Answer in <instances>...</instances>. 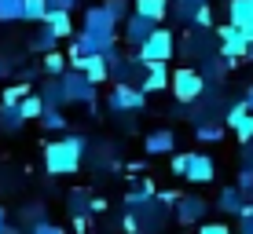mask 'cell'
Listing matches in <instances>:
<instances>
[{
  "label": "cell",
  "mask_w": 253,
  "mask_h": 234,
  "mask_svg": "<svg viewBox=\"0 0 253 234\" xmlns=\"http://www.w3.org/2000/svg\"><path fill=\"white\" fill-rule=\"evenodd\" d=\"M84 154H88V139L84 135H63V139L44 146V168L48 176H74L81 168Z\"/></svg>",
  "instance_id": "6da1fadb"
},
{
  "label": "cell",
  "mask_w": 253,
  "mask_h": 234,
  "mask_svg": "<svg viewBox=\"0 0 253 234\" xmlns=\"http://www.w3.org/2000/svg\"><path fill=\"white\" fill-rule=\"evenodd\" d=\"M172 51H176V37H172V30H154L151 37L143 40V44L136 48V63L139 66H151V63H169Z\"/></svg>",
  "instance_id": "7a4b0ae2"
},
{
  "label": "cell",
  "mask_w": 253,
  "mask_h": 234,
  "mask_svg": "<svg viewBox=\"0 0 253 234\" xmlns=\"http://www.w3.org/2000/svg\"><path fill=\"white\" fill-rule=\"evenodd\" d=\"M169 88L176 95V102H198L206 92V77L195 70V66H180V70H172L169 77Z\"/></svg>",
  "instance_id": "3957f363"
},
{
  "label": "cell",
  "mask_w": 253,
  "mask_h": 234,
  "mask_svg": "<svg viewBox=\"0 0 253 234\" xmlns=\"http://www.w3.org/2000/svg\"><path fill=\"white\" fill-rule=\"evenodd\" d=\"M59 88H63V99H66V102L95 106V99H99V88H95L84 73H77V70H66L63 77H59Z\"/></svg>",
  "instance_id": "277c9868"
},
{
  "label": "cell",
  "mask_w": 253,
  "mask_h": 234,
  "mask_svg": "<svg viewBox=\"0 0 253 234\" xmlns=\"http://www.w3.org/2000/svg\"><path fill=\"white\" fill-rule=\"evenodd\" d=\"M147 106V95L136 88V84H114L107 95V110L110 114H139Z\"/></svg>",
  "instance_id": "5b68a950"
},
{
  "label": "cell",
  "mask_w": 253,
  "mask_h": 234,
  "mask_svg": "<svg viewBox=\"0 0 253 234\" xmlns=\"http://www.w3.org/2000/svg\"><path fill=\"white\" fill-rule=\"evenodd\" d=\"M220 125H228L239 143H250V139H253V114H250V106H246L242 99L228 106V114L220 117Z\"/></svg>",
  "instance_id": "8992f818"
},
{
  "label": "cell",
  "mask_w": 253,
  "mask_h": 234,
  "mask_svg": "<svg viewBox=\"0 0 253 234\" xmlns=\"http://www.w3.org/2000/svg\"><path fill=\"white\" fill-rule=\"evenodd\" d=\"M81 33H95V37H118V22L103 11V4L84 7L81 15Z\"/></svg>",
  "instance_id": "52a82bcc"
},
{
  "label": "cell",
  "mask_w": 253,
  "mask_h": 234,
  "mask_svg": "<svg viewBox=\"0 0 253 234\" xmlns=\"http://www.w3.org/2000/svg\"><path fill=\"white\" fill-rule=\"evenodd\" d=\"M216 37H220V59L224 63H239V59H246V37H242L239 30H235V26L228 22V26H220V30H216Z\"/></svg>",
  "instance_id": "ba28073f"
},
{
  "label": "cell",
  "mask_w": 253,
  "mask_h": 234,
  "mask_svg": "<svg viewBox=\"0 0 253 234\" xmlns=\"http://www.w3.org/2000/svg\"><path fill=\"white\" fill-rule=\"evenodd\" d=\"M184 179L187 183H198V187H206V183H213L216 179V161L209 158V154H191L187 158V172H184Z\"/></svg>",
  "instance_id": "9c48e42d"
},
{
  "label": "cell",
  "mask_w": 253,
  "mask_h": 234,
  "mask_svg": "<svg viewBox=\"0 0 253 234\" xmlns=\"http://www.w3.org/2000/svg\"><path fill=\"white\" fill-rule=\"evenodd\" d=\"M143 95H158L169 88V63H151V66H143V77H139V84H136Z\"/></svg>",
  "instance_id": "30bf717a"
},
{
  "label": "cell",
  "mask_w": 253,
  "mask_h": 234,
  "mask_svg": "<svg viewBox=\"0 0 253 234\" xmlns=\"http://www.w3.org/2000/svg\"><path fill=\"white\" fill-rule=\"evenodd\" d=\"M70 70L84 73V77L95 84V88L110 81V66H107V59H103V55H84V59H77V63H70Z\"/></svg>",
  "instance_id": "8fae6325"
},
{
  "label": "cell",
  "mask_w": 253,
  "mask_h": 234,
  "mask_svg": "<svg viewBox=\"0 0 253 234\" xmlns=\"http://www.w3.org/2000/svg\"><path fill=\"white\" fill-rule=\"evenodd\" d=\"M121 26H125V30H118V33H121V37H125L132 48H139V44H143V40L151 37L154 30H158V26H154L151 19H139V15H128V19L121 22Z\"/></svg>",
  "instance_id": "7c38bea8"
},
{
  "label": "cell",
  "mask_w": 253,
  "mask_h": 234,
  "mask_svg": "<svg viewBox=\"0 0 253 234\" xmlns=\"http://www.w3.org/2000/svg\"><path fill=\"white\" fill-rule=\"evenodd\" d=\"M209 205L202 201V198H176V220L184 223V227H191V223H202V216H206Z\"/></svg>",
  "instance_id": "4fadbf2b"
},
{
  "label": "cell",
  "mask_w": 253,
  "mask_h": 234,
  "mask_svg": "<svg viewBox=\"0 0 253 234\" xmlns=\"http://www.w3.org/2000/svg\"><path fill=\"white\" fill-rule=\"evenodd\" d=\"M172 146H176V135L169 132V128H154L151 135L143 139V150L151 154V158H162V154H172Z\"/></svg>",
  "instance_id": "5bb4252c"
},
{
  "label": "cell",
  "mask_w": 253,
  "mask_h": 234,
  "mask_svg": "<svg viewBox=\"0 0 253 234\" xmlns=\"http://www.w3.org/2000/svg\"><path fill=\"white\" fill-rule=\"evenodd\" d=\"M132 15L151 19L154 26H162V19L169 15V0H132Z\"/></svg>",
  "instance_id": "9a60e30c"
},
{
  "label": "cell",
  "mask_w": 253,
  "mask_h": 234,
  "mask_svg": "<svg viewBox=\"0 0 253 234\" xmlns=\"http://www.w3.org/2000/svg\"><path fill=\"white\" fill-rule=\"evenodd\" d=\"M41 26H48L59 40L74 37V19H70V11H51V7H48V15H44V22H41Z\"/></svg>",
  "instance_id": "2e32d148"
},
{
  "label": "cell",
  "mask_w": 253,
  "mask_h": 234,
  "mask_svg": "<svg viewBox=\"0 0 253 234\" xmlns=\"http://www.w3.org/2000/svg\"><path fill=\"white\" fill-rule=\"evenodd\" d=\"M228 22L235 30H242L246 22H253V0H228Z\"/></svg>",
  "instance_id": "e0dca14e"
},
{
  "label": "cell",
  "mask_w": 253,
  "mask_h": 234,
  "mask_svg": "<svg viewBox=\"0 0 253 234\" xmlns=\"http://www.w3.org/2000/svg\"><path fill=\"white\" fill-rule=\"evenodd\" d=\"M41 102H44V106H51V110H63L66 106V99H63V88H59V77H48L44 84H41Z\"/></svg>",
  "instance_id": "ac0fdd59"
},
{
  "label": "cell",
  "mask_w": 253,
  "mask_h": 234,
  "mask_svg": "<svg viewBox=\"0 0 253 234\" xmlns=\"http://www.w3.org/2000/svg\"><path fill=\"white\" fill-rule=\"evenodd\" d=\"M216 209L228 212V216H239L242 209H246V201H242V190H239V187H224V190H220V201H216Z\"/></svg>",
  "instance_id": "d6986e66"
},
{
  "label": "cell",
  "mask_w": 253,
  "mask_h": 234,
  "mask_svg": "<svg viewBox=\"0 0 253 234\" xmlns=\"http://www.w3.org/2000/svg\"><path fill=\"white\" fill-rule=\"evenodd\" d=\"M26 95H33V84L30 81H19V84H7L4 95H0V106H19Z\"/></svg>",
  "instance_id": "ffe728a7"
},
{
  "label": "cell",
  "mask_w": 253,
  "mask_h": 234,
  "mask_svg": "<svg viewBox=\"0 0 253 234\" xmlns=\"http://www.w3.org/2000/svg\"><path fill=\"white\" fill-rule=\"evenodd\" d=\"M195 139H198V143H216V139H224V125H220V121H198V125H195Z\"/></svg>",
  "instance_id": "44dd1931"
},
{
  "label": "cell",
  "mask_w": 253,
  "mask_h": 234,
  "mask_svg": "<svg viewBox=\"0 0 253 234\" xmlns=\"http://www.w3.org/2000/svg\"><path fill=\"white\" fill-rule=\"evenodd\" d=\"M15 110H19L22 121H41V114H44V102H41V95L33 92V95H26V99H22Z\"/></svg>",
  "instance_id": "7402d4cb"
},
{
  "label": "cell",
  "mask_w": 253,
  "mask_h": 234,
  "mask_svg": "<svg viewBox=\"0 0 253 234\" xmlns=\"http://www.w3.org/2000/svg\"><path fill=\"white\" fill-rule=\"evenodd\" d=\"M55 44H59V37H55V33L48 30V26H41V30H37V33L30 37V48H33V51H41V55L55 51Z\"/></svg>",
  "instance_id": "603a6c76"
},
{
  "label": "cell",
  "mask_w": 253,
  "mask_h": 234,
  "mask_svg": "<svg viewBox=\"0 0 253 234\" xmlns=\"http://www.w3.org/2000/svg\"><path fill=\"white\" fill-rule=\"evenodd\" d=\"M41 70L44 77H63L70 66H66V55H59V51H48V55H41Z\"/></svg>",
  "instance_id": "cb8c5ba5"
},
{
  "label": "cell",
  "mask_w": 253,
  "mask_h": 234,
  "mask_svg": "<svg viewBox=\"0 0 253 234\" xmlns=\"http://www.w3.org/2000/svg\"><path fill=\"white\" fill-rule=\"evenodd\" d=\"M103 11H107L110 19L121 26V22L128 19V15H132V0H103Z\"/></svg>",
  "instance_id": "d4e9b609"
},
{
  "label": "cell",
  "mask_w": 253,
  "mask_h": 234,
  "mask_svg": "<svg viewBox=\"0 0 253 234\" xmlns=\"http://www.w3.org/2000/svg\"><path fill=\"white\" fill-rule=\"evenodd\" d=\"M44 15H48V0H26L22 4V22H44Z\"/></svg>",
  "instance_id": "484cf974"
},
{
  "label": "cell",
  "mask_w": 253,
  "mask_h": 234,
  "mask_svg": "<svg viewBox=\"0 0 253 234\" xmlns=\"http://www.w3.org/2000/svg\"><path fill=\"white\" fill-rule=\"evenodd\" d=\"M41 128H48V132H66V114H63V110L44 106V114H41Z\"/></svg>",
  "instance_id": "4316f807"
},
{
  "label": "cell",
  "mask_w": 253,
  "mask_h": 234,
  "mask_svg": "<svg viewBox=\"0 0 253 234\" xmlns=\"http://www.w3.org/2000/svg\"><path fill=\"white\" fill-rule=\"evenodd\" d=\"M26 121L19 117V110L15 106H0V132H19Z\"/></svg>",
  "instance_id": "83f0119b"
},
{
  "label": "cell",
  "mask_w": 253,
  "mask_h": 234,
  "mask_svg": "<svg viewBox=\"0 0 253 234\" xmlns=\"http://www.w3.org/2000/svg\"><path fill=\"white\" fill-rule=\"evenodd\" d=\"M22 4L26 0H0V22H22Z\"/></svg>",
  "instance_id": "f1b7e54d"
},
{
  "label": "cell",
  "mask_w": 253,
  "mask_h": 234,
  "mask_svg": "<svg viewBox=\"0 0 253 234\" xmlns=\"http://www.w3.org/2000/svg\"><path fill=\"white\" fill-rule=\"evenodd\" d=\"M202 4H209V0H172V11H176V19H191V11Z\"/></svg>",
  "instance_id": "f546056e"
},
{
  "label": "cell",
  "mask_w": 253,
  "mask_h": 234,
  "mask_svg": "<svg viewBox=\"0 0 253 234\" xmlns=\"http://www.w3.org/2000/svg\"><path fill=\"white\" fill-rule=\"evenodd\" d=\"M187 22H195V26H202V30H209V26H213V7L209 4H202V7H195V11H191V19Z\"/></svg>",
  "instance_id": "4dcf8cb0"
},
{
  "label": "cell",
  "mask_w": 253,
  "mask_h": 234,
  "mask_svg": "<svg viewBox=\"0 0 253 234\" xmlns=\"http://www.w3.org/2000/svg\"><path fill=\"white\" fill-rule=\"evenodd\" d=\"M30 234H66L59 223H51V220H41V223H33L30 227Z\"/></svg>",
  "instance_id": "1f68e13d"
},
{
  "label": "cell",
  "mask_w": 253,
  "mask_h": 234,
  "mask_svg": "<svg viewBox=\"0 0 253 234\" xmlns=\"http://www.w3.org/2000/svg\"><path fill=\"white\" fill-rule=\"evenodd\" d=\"M239 234H253V205L239 212Z\"/></svg>",
  "instance_id": "d6a6232c"
},
{
  "label": "cell",
  "mask_w": 253,
  "mask_h": 234,
  "mask_svg": "<svg viewBox=\"0 0 253 234\" xmlns=\"http://www.w3.org/2000/svg\"><path fill=\"white\" fill-rule=\"evenodd\" d=\"M198 234H235L228 223H198Z\"/></svg>",
  "instance_id": "836d02e7"
},
{
  "label": "cell",
  "mask_w": 253,
  "mask_h": 234,
  "mask_svg": "<svg viewBox=\"0 0 253 234\" xmlns=\"http://www.w3.org/2000/svg\"><path fill=\"white\" fill-rule=\"evenodd\" d=\"M187 158L191 154H176V158H172V176H184L187 172Z\"/></svg>",
  "instance_id": "e575fe53"
},
{
  "label": "cell",
  "mask_w": 253,
  "mask_h": 234,
  "mask_svg": "<svg viewBox=\"0 0 253 234\" xmlns=\"http://www.w3.org/2000/svg\"><path fill=\"white\" fill-rule=\"evenodd\" d=\"M239 190H242V194H246V190H253V168L239 172Z\"/></svg>",
  "instance_id": "d590c367"
},
{
  "label": "cell",
  "mask_w": 253,
  "mask_h": 234,
  "mask_svg": "<svg viewBox=\"0 0 253 234\" xmlns=\"http://www.w3.org/2000/svg\"><path fill=\"white\" fill-rule=\"evenodd\" d=\"M74 4H77V0H48L51 11H74Z\"/></svg>",
  "instance_id": "8d00e7d4"
},
{
  "label": "cell",
  "mask_w": 253,
  "mask_h": 234,
  "mask_svg": "<svg viewBox=\"0 0 253 234\" xmlns=\"http://www.w3.org/2000/svg\"><path fill=\"white\" fill-rule=\"evenodd\" d=\"M239 33H242V37H246V44H253V22H246V26H242Z\"/></svg>",
  "instance_id": "74e56055"
},
{
  "label": "cell",
  "mask_w": 253,
  "mask_h": 234,
  "mask_svg": "<svg viewBox=\"0 0 253 234\" xmlns=\"http://www.w3.org/2000/svg\"><path fill=\"white\" fill-rule=\"evenodd\" d=\"M7 73H11V63H7V59H4V55H0V81H4V77H7Z\"/></svg>",
  "instance_id": "f35d334b"
},
{
  "label": "cell",
  "mask_w": 253,
  "mask_h": 234,
  "mask_svg": "<svg viewBox=\"0 0 253 234\" xmlns=\"http://www.w3.org/2000/svg\"><path fill=\"white\" fill-rule=\"evenodd\" d=\"M242 102H246V106H250V114H253V84L246 88V95H242Z\"/></svg>",
  "instance_id": "ab89813d"
},
{
  "label": "cell",
  "mask_w": 253,
  "mask_h": 234,
  "mask_svg": "<svg viewBox=\"0 0 253 234\" xmlns=\"http://www.w3.org/2000/svg\"><path fill=\"white\" fill-rule=\"evenodd\" d=\"M4 231H7V209L0 205V234H4Z\"/></svg>",
  "instance_id": "60d3db41"
},
{
  "label": "cell",
  "mask_w": 253,
  "mask_h": 234,
  "mask_svg": "<svg viewBox=\"0 0 253 234\" xmlns=\"http://www.w3.org/2000/svg\"><path fill=\"white\" fill-rule=\"evenodd\" d=\"M4 234H22V231H19V227H11V223H7V231H4Z\"/></svg>",
  "instance_id": "b9f144b4"
},
{
  "label": "cell",
  "mask_w": 253,
  "mask_h": 234,
  "mask_svg": "<svg viewBox=\"0 0 253 234\" xmlns=\"http://www.w3.org/2000/svg\"><path fill=\"white\" fill-rule=\"evenodd\" d=\"M246 59H253V44H250V48H246Z\"/></svg>",
  "instance_id": "7bdbcfd3"
}]
</instances>
